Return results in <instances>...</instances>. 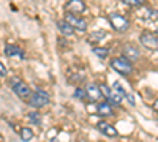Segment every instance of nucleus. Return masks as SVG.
<instances>
[{
    "label": "nucleus",
    "mask_w": 158,
    "mask_h": 142,
    "mask_svg": "<svg viewBox=\"0 0 158 142\" xmlns=\"http://www.w3.org/2000/svg\"><path fill=\"white\" fill-rule=\"evenodd\" d=\"M97 114L101 115V117H111L112 115V108L108 101H103L98 104V109H97Z\"/></svg>",
    "instance_id": "nucleus-12"
},
{
    "label": "nucleus",
    "mask_w": 158,
    "mask_h": 142,
    "mask_svg": "<svg viewBox=\"0 0 158 142\" xmlns=\"http://www.w3.org/2000/svg\"><path fill=\"white\" fill-rule=\"evenodd\" d=\"M5 55H6V57H11V59H24V57H25V52H24L19 46L8 44V46L5 47Z\"/></svg>",
    "instance_id": "nucleus-10"
},
{
    "label": "nucleus",
    "mask_w": 158,
    "mask_h": 142,
    "mask_svg": "<svg viewBox=\"0 0 158 142\" xmlns=\"http://www.w3.org/2000/svg\"><path fill=\"white\" fill-rule=\"evenodd\" d=\"M123 3H127L130 6H142L146 3V0H123Z\"/></svg>",
    "instance_id": "nucleus-18"
},
{
    "label": "nucleus",
    "mask_w": 158,
    "mask_h": 142,
    "mask_svg": "<svg viewBox=\"0 0 158 142\" xmlns=\"http://www.w3.org/2000/svg\"><path fill=\"white\" fill-rule=\"evenodd\" d=\"M52 142H70V137L65 133H62V134H57V137L52 139Z\"/></svg>",
    "instance_id": "nucleus-20"
},
{
    "label": "nucleus",
    "mask_w": 158,
    "mask_h": 142,
    "mask_svg": "<svg viewBox=\"0 0 158 142\" xmlns=\"http://www.w3.org/2000/svg\"><path fill=\"white\" fill-rule=\"evenodd\" d=\"M13 92H15L16 96L25 99V98H30L33 93H32V90L27 84H24L22 81H16L15 84H13Z\"/></svg>",
    "instance_id": "nucleus-4"
},
{
    "label": "nucleus",
    "mask_w": 158,
    "mask_h": 142,
    "mask_svg": "<svg viewBox=\"0 0 158 142\" xmlns=\"http://www.w3.org/2000/svg\"><path fill=\"white\" fill-rule=\"evenodd\" d=\"M29 119H30L32 123H35V125H41V115H40L38 112H30V114H29Z\"/></svg>",
    "instance_id": "nucleus-17"
},
{
    "label": "nucleus",
    "mask_w": 158,
    "mask_h": 142,
    "mask_svg": "<svg viewBox=\"0 0 158 142\" xmlns=\"http://www.w3.org/2000/svg\"><path fill=\"white\" fill-rule=\"evenodd\" d=\"M30 106L32 108H44V106H48L49 104V95L44 92V90H36V92L30 96Z\"/></svg>",
    "instance_id": "nucleus-2"
},
{
    "label": "nucleus",
    "mask_w": 158,
    "mask_h": 142,
    "mask_svg": "<svg viewBox=\"0 0 158 142\" xmlns=\"http://www.w3.org/2000/svg\"><path fill=\"white\" fill-rule=\"evenodd\" d=\"M0 76H2V77H5V76H6V68H5L3 63H0Z\"/></svg>",
    "instance_id": "nucleus-23"
},
{
    "label": "nucleus",
    "mask_w": 158,
    "mask_h": 142,
    "mask_svg": "<svg viewBox=\"0 0 158 142\" xmlns=\"http://www.w3.org/2000/svg\"><path fill=\"white\" fill-rule=\"evenodd\" d=\"M155 109H156V111H158V101H156V103H155Z\"/></svg>",
    "instance_id": "nucleus-25"
},
{
    "label": "nucleus",
    "mask_w": 158,
    "mask_h": 142,
    "mask_svg": "<svg viewBox=\"0 0 158 142\" xmlns=\"http://www.w3.org/2000/svg\"><path fill=\"white\" fill-rule=\"evenodd\" d=\"M106 36V33H104L103 30H98V32H94V35L90 36L92 41H98V40H103V38Z\"/></svg>",
    "instance_id": "nucleus-19"
},
{
    "label": "nucleus",
    "mask_w": 158,
    "mask_h": 142,
    "mask_svg": "<svg viewBox=\"0 0 158 142\" xmlns=\"http://www.w3.org/2000/svg\"><path fill=\"white\" fill-rule=\"evenodd\" d=\"M127 98H128V101H130V104L135 106V103H136V101H135V96L131 95V93H127Z\"/></svg>",
    "instance_id": "nucleus-24"
},
{
    "label": "nucleus",
    "mask_w": 158,
    "mask_h": 142,
    "mask_svg": "<svg viewBox=\"0 0 158 142\" xmlns=\"http://www.w3.org/2000/svg\"><path fill=\"white\" fill-rule=\"evenodd\" d=\"M85 95H87V92H85V90H82V88H76V90H74V96L79 98V99L84 98Z\"/></svg>",
    "instance_id": "nucleus-21"
},
{
    "label": "nucleus",
    "mask_w": 158,
    "mask_h": 142,
    "mask_svg": "<svg viewBox=\"0 0 158 142\" xmlns=\"http://www.w3.org/2000/svg\"><path fill=\"white\" fill-rule=\"evenodd\" d=\"M19 137H21V140H24V142H29V140L33 139V131L30 130V128H21Z\"/></svg>",
    "instance_id": "nucleus-16"
},
{
    "label": "nucleus",
    "mask_w": 158,
    "mask_h": 142,
    "mask_svg": "<svg viewBox=\"0 0 158 142\" xmlns=\"http://www.w3.org/2000/svg\"><path fill=\"white\" fill-rule=\"evenodd\" d=\"M92 52H94L98 59H101V60H104L108 55H109V49L108 47H92Z\"/></svg>",
    "instance_id": "nucleus-15"
},
{
    "label": "nucleus",
    "mask_w": 158,
    "mask_h": 142,
    "mask_svg": "<svg viewBox=\"0 0 158 142\" xmlns=\"http://www.w3.org/2000/svg\"><path fill=\"white\" fill-rule=\"evenodd\" d=\"M139 41L142 46H146L147 49H152V51H158V36L150 33V32H144L141 36H139Z\"/></svg>",
    "instance_id": "nucleus-3"
},
{
    "label": "nucleus",
    "mask_w": 158,
    "mask_h": 142,
    "mask_svg": "<svg viewBox=\"0 0 158 142\" xmlns=\"http://www.w3.org/2000/svg\"><path fill=\"white\" fill-rule=\"evenodd\" d=\"M85 92H87L89 99H92V101H98L103 98V92H101L100 85H97V84H87Z\"/></svg>",
    "instance_id": "nucleus-8"
},
{
    "label": "nucleus",
    "mask_w": 158,
    "mask_h": 142,
    "mask_svg": "<svg viewBox=\"0 0 158 142\" xmlns=\"http://www.w3.org/2000/svg\"><path fill=\"white\" fill-rule=\"evenodd\" d=\"M67 10L68 13H73V14H82V13L85 11V3L82 2V0H70V2L67 3Z\"/></svg>",
    "instance_id": "nucleus-7"
},
{
    "label": "nucleus",
    "mask_w": 158,
    "mask_h": 142,
    "mask_svg": "<svg viewBox=\"0 0 158 142\" xmlns=\"http://www.w3.org/2000/svg\"><path fill=\"white\" fill-rule=\"evenodd\" d=\"M111 67L118 73V74H122V76H128L131 71H133V65H131V62L122 55V57H115L111 60Z\"/></svg>",
    "instance_id": "nucleus-1"
},
{
    "label": "nucleus",
    "mask_w": 158,
    "mask_h": 142,
    "mask_svg": "<svg viewBox=\"0 0 158 142\" xmlns=\"http://www.w3.org/2000/svg\"><path fill=\"white\" fill-rule=\"evenodd\" d=\"M100 88H101V92H103V95L106 96V98H109V95H111V88H108L106 85H100Z\"/></svg>",
    "instance_id": "nucleus-22"
},
{
    "label": "nucleus",
    "mask_w": 158,
    "mask_h": 142,
    "mask_svg": "<svg viewBox=\"0 0 158 142\" xmlns=\"http://www.w3.org/2000/svg\"><path fill=\"white\" fill-rule=\"evenodd\" d=\"M123 55L128 59V60H138L139 59V51L136 49V47H133V46H125V49H123Z\"/></svg>",
    "instance_id": "nucleus-13"
},
{
    "label": "nucleus",
    "mask_w": 158,
    "mask_h": 142,
    "mask_svg": "<svg viewBox=\"0 0 158 142\" xmlns=\"http://www.w3.org/2000/svg\"><path fill=\"white\" fill-rule=\"evenodd\" d=\"M109 22H111V25L117 32H125L128 29V25H130L128 21L123 16H120V14H111L109 16Z\"/></svg>",
    "instance_id": "nucleus-6"
},
{
    "label": "nucleus",
    "mask_w": 158,
    "mask_h": 142,
    "mask_svg": "<svg viewBox=\"0 0 158 142\" xmlns=\"http://www.w3.org/2000/svg\"><path fill=\"white\" fill-rule=\"evenodd\" d=\"M108 99L112 103V104L118 106V104H120V103L123 101V95H122L120 92H117L115 88H112V90H111V95H109V98H108Z\"/></svg>",
    "instance_id": "nucleus-14"
},
{
    "label": "nucleus",
    "mask_w": 158,
    "mask_h": 142,
    "mask_svg": "<svg viewBox=\"0 0 158 142\" xmlns=\"http://www.w3.org/2000/svg\"><path fill=\"white\" fill-rule=\"evenodd\" d=\"M57 29L60 30V33H63L65 36H71L74 33V27H71V25L67 22V21H57Z\"/></svg>",
    "instance_id": "nucleus-11"
},
{
    "label": "nucleus",
    "mask_w": 158,
    "mask_h": 142,
    "mask_svg": "<svg viewBox=\"0 0 158 142\" xmlns=\"http://www.w3.org/2000/svg\"><path fill=\"white\" fill-rule=\"evenodd\" d=\"M65 21H67L71 27L81 30V32L87 30V22L84 19H81V18H77L76 14H73V13H67V14H65Z\"/></svg>",
    "instance_id": "nucleus-5"
},
{
    "label": "nucleus",
    "mask_w": 158,
    "mask_h": 142,
    "mask_svg": "<svg viewBox=\"0 0 158 142\" xmlns=\"http://www.w3.org/2000/svg\"><path fill=\"white\" fill-rule=\"evenodd\" d=\"M97 128H98V131H100L101 134L109 136V137H117V134H118L115 128H114L112 125H109L108 122H98Z\"/></svg>",
    "instance_id": "nucleus-9"
}]
</instances>
